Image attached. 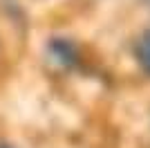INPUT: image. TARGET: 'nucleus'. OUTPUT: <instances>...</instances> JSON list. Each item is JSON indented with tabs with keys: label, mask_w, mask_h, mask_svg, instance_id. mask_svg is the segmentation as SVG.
Segmentation results:
<instances>
[{
	"label": "nucleus",
	"mask_w": 150,
	"mask_h": 148,
	"mask_svg": "<svg viewBox=\"0 0 150 148\" xmlns=\"http://www.w3.org/2000/svg\"><path fill=\"white\" fill-rule=\"evenodd\" d=\"M47 58L63 70H72L79 65V52L67 38H52L47 45Z\"/></svg>",
	"instance_id": "f257e3e1"
},
{
	"label": "nucleus",
	"mask_w": 150,
	"mask_h": 148,
	"mask_svg": "<svg viewBox=\"0 0 150 148\" xmlns=\"http://www.w3.org/2000/svg\"><path fill=\"white\" fill-rule=\"evenodd\" d=\"M134 56H137L139 65L144 68V72L150 74V27L139 36L137 45H134Z\"/></svg>",
	"instance_id": "f03ea898"
},
{
	"label": "nucleus",
	"mask_w": 150,
	"mask_h": 148,
	"mask_svg": "<svg viewBox=\"0 0 150 148\" xmlns=\"http://www.w3.org/2000/svg\"><path fill=\"white\" fill-rule=\"evenodd\" d=\"M0 148H13V146H9V144H0Z\"/></svg>",
	"instance_id": "7ed1b4c3"
},
{
	"label": "nucleus",
	"mask_w": 150,
	"mask_h": 148,
	"mask_svg": "<svg viewBox=\"0 0 150 148\" xmlns=\"http://www.w3.org/2000/svg\"><path fill=\"white\" fill-rule=\"evenodd\" d=\"M148 2H150V0H148Z\"/></svg>",
	"instance_id": "20e7f679"
}]
</instances>
